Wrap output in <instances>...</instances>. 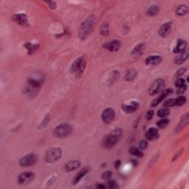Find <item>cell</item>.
<instances>
[{
  "instance_id": "1",
  "label": "cell",
  "mask_w": 189,
  "mask_h": 189,
  "mask_svg": "<svg viewBox=\"0 0 189 189\" xmlns=\"http://www.w3.org/2000/svg\"><path fill=\"white\" fill-rule=\"evenodd\" d=\"M123 131L121 129H116L110 135L105 136L102 140V146L105 149H112L121 138Z\"/></svg>"
},
{
  "instance_id": "2",
  "label": "cell",
  "mask_w": 189,
  "mask_h": 189,
  "mask_svg": "<svg viewBox=\"0 0 189 189\" xmlns=\"http://www.w3.org/2000/svg\"><path fill=\"white\" fill-rule=\"evenodd\" d=\"M94 21H95V17L92 15L87 17V19L81 24L78 34L81 40L84 41L89 36L93 28Z\"/></svg>"
},
{
  "instance_id": "3",
  "label": "cell",
  "mask_w": 189,
  "mask_h": 189,
  "mask_svg": "<svg viewBox=\"0 0 189 189\" xmlns=\"http://www.w3.org/2000/svg\"><path fill=\"white\" fill-rule=\"evenodd\" d=\"M72 127L68 123H61L53 130V135L57 138H64L72 133Z\"/></svg>"
},
{
  "instance_id": "4",
  "label": "cell",
  "mask_w": 189,
  "mask_h": 189,
  "mask_svg": "<svg viewBox=\"0 0 189 189\" xmlns=\"http://www.w3.org/2000/svg\"><path fill=\"white\" fill-rule=\"evenodd\" d=\"M62 155V151L60 148H53L47 151L45 155V161L49 163L56 162L61 158Z\"/></svg>"
},
{
  "instance_id": "5",
  "label": "cell",
  "mask_w": 189,
  "mask_h": 189,
  "mask_svg": "<svg viewBox=\"0 0 189 189\" xmlns=\"http://www.w3.org/2000/svg\"><path fill=\"white\" fill-rule=\"evenodd\" d=\"M37 161V157L34 154H28V155L21 157L19 160V165L21 167L32 166Z\"/></svg>"
},
{
  "instance_id": "6",
  "label": "cell",
  "mask_w": 189,
  "mask_h": 189,
  "mask_svg": "<svg viewBox=\"0 0 189 189\" xmlns=\"http://www.w3.org/2000/svg\"><path fill=\"white\" fill-rule=\"evenodd\" d=\"M164 84H165V81L162 79H157L152 83L151 85L150 89H149V94L150 95H155L161 91V89L163 88Z\"/></svg>"
},
{
  "instance_id": "7",
  "label": "cell",
  "mask_w": 189,
  "mask_h": 189,
  "mask_svg": "<svg viewBox=\"0 0 189 189\" xmlns=\"http://www.w3.org/2000/svg\"><path fill=\"white\" fill-rule=\"evenodd\" d=\"M43 80H44V77H43L42 73L41 72H36L34 73L30 77L28 78V83L32 85L36 86V87H40L41 85L42 84Z\"/></svg>"
},
{
  "instance_id": "8",
  "label": "cell",
  "mask_w": 189,
  "mask_h": 189,
  "mask_svg": "<svg viewBox=\"0 0 189 189\" xmlns=\"http://www.w3.org/2000/svg\"><path fill=\"white\" fill-rule=\"evenodd\" d=\"M115 111L112 108H107L104 109L102 112V120L105 123L108 124L110 122L113 120L114 117H115Z\"/></svg>"
},
{
  "instance_id": "9",
  "label": "cell",
  "mask_w": 189,
  "mask_h": 189,
  "mask_svg": "<svg viewBox=\"0 0 189 189\" xmlns=\"http://www.w3.org/2000/svg\"><path fill=\"white\" fill-rule=\"evenodd\" d=\"M35 177V175L32 172H25V173L21 174L19 176L18 178V183L20 185H23V184H27L29 182L34 180Z\"/></svg>"
},
{
  "instance_id": "10",
  "label": "cell",
  "mask_w": 189,
  "mask_h": 189,
  "mask_svg": "<svg viewBox=\"0 0 189 189\" xmlns=\"http://www.w3.org/2000/svg\"><path fill=\"white\" fill-rule=\"evenodd\" d=\"M12 20L15 21L16 24H19V25L22 26V27H26V26L29 25L27 16L24 14H19L14 15L12 17Z\"/></svg>"
},
{
  "instance_id": "11",
  "label": "cell",
  "mask_w": 189,
  "mask_h": 189,
  "mask_svg": "<svg viewBox=\"0 0 189 189\" xmlns=\"http://www.w3.org/2000/svg\"><path fill=\"white\" fill-rule=\"evenodd\" d=\"M172 92H173V90H172L171 89H170V88L166 89L165 91H163V92H162L161 94H160L158 97L156 98L155 100L152 102V104H151V107H156V106H157L160 102L162 101H163L164 99L167 97V96H168L169 94H171Z\"/></svg>"
},
{
  "instance_id": "12",
  "label": "cell",
  "mask_w": 189,
  "mask_h": 189,
  "mask_svg": "<svg viewBox=\"0 0 189 189\" xmlns=\"http://www.w3.org/2000/svg\"><path fill=\"white\" fill-rule=\"evenodd\" d=\"M145 44L144 43H140V44H138L137 45H136L135 47L133 48L132 51V57L133 59H137V58L140 57V56L143 55V53L145 50Z\"/></svg>"
},
{
  "instance_id": "13",
  "label": "cell",
  "mask_w": 189,
  "mask_h": 189,
  "mask_svg": "<svg viewBox=\"0 0 189 189\" xmlns=\"http://www.w3.org/2000/svg\"><path fill=\"white\" fill-rule=\"evenodd\" d=\"M171 25L172 24L170 21L164 23L161 27H160V29H159V35L161 37H167L168 36V34H170L171 29Z\"/></svg>"
},
{
  "instance_id": "14",
  "label": "cell",
  "mask_w": 189,
  "mask_h": 189,
  "mask_svg": "<svg viewBox=\"0 0 189 189\" xmlns=\"http://www.w3.org/2000/svg\"><path fill=\"white\" fill-rule=\"evenodd\" d=\"M121 47V42L118 40H114L110 41V42L107 43L104 45V47L105 49L108 50L109 51H112V52H115V51H117Z\"/></svg>"
},
{
  "instance_id": "15",
  "label": "cell",
  "mask_w": 189,
  "mask_h": 189,
  "mask_svg": "<svg viewBox=\"0 0 189 189\" xmlns=\"http://www.w3.org/2000/svg\"><path fill=\"white\" fill-rule=\"evenodd\" d=\"M139 107V104L136 101H132L129 104H123L122 106V109L126 113H132L135 112Z\"/></svg>"
},
{
  "instance_id": "16",
  "label": "cell",
  "mask_w": 189,
  "mask_h": 189,
  "mask_svg": "<svg viewBox=\"0 0 189 189\" xmlns=\"http://www.w3.org/2000/svg\"><path fill=\"white\" fill-rule=\"evenodd\" d=\"M186 47H187L186 41L182 40V39H179V40L177 41V44H176V46L173 50L174 53L175 54L181 53L185 51Z\"/></svg>"
},
{
  "instance_id": "17",
  "label": "cell",
  "mask_w": 189,
  "mask_h": 189,
  "mask_svg": "<svg viewBox=\"0 0 189 189\" xmlns=\"http://www.w3.org/2000/svg\"><path fill=\"white\" fill-rule=\"evenodd\" d=\"M162 61V58L159 56H151L146 59V64L149 67L157 66Z\"/></svg>"
},
{
  "instance_id": "18",
  "label": "cell",
  "mask_w": 189,
  "mask_h": 189,
  "mask_svg": "<svg viewBox=\"0 0 189 189\" xmlns=\"http://www.w3.org/2000/svg\"><path fill=\"white\" fill-rule=\"evenodd\" d=\"M39 87L27 83V85L24 88V92L29 96H36L39 92Z\"/></svg>"
},
{
  "instance_id": "19",
  "label": "cell",
  "mask_w": 189,
  "mask_h": 189,
  "mask_svg": "<svg viewBox=\"0 0 189 189\" xmlns=\"http://www.w3.org/2000/svg\"><path fill=\"white\" fill-rule=\"evenodd\" d=\"M146 139H148L149 140H157L159 137V132L156 128L152 127V128H149L148 131L146 133Z\"/></svg>"
},
{
  "instance_id": "20",
  "label": "cell",
  "mask_w": 189,
  "mask_h": 189,
  "mask_svg": "<svg viewBox=\"0 0 189 189\" xmlns=\"http://www.w3.org/2000/svg\"><path fill=\"white\" fill-rule=\"evenodd\" d=\"M81 165V162L79 160H72V161L68 162L64 166V169L67 172L72 171L78 168Z\"/></svg>"
},
{
  "instance_id": "21",
  "label": "cell",
  "mask_w": 189,
  "mask_h": 189,
  "mask_svg": "<svg viewBox=\"0 0 189 189\" xmlns=\"http://www.w3.org/2000/svg\"><path fill=\"white\" fill-rule=\"evenodd\" d=\"M89 168H88V167H85V168L81 169L80 171H79L78 173L75 175V177H74V180H73V181H72V182H73V185H75V184H77L78 182H79V181H80L81 179H82L83 177H84V176H85L88 172H89Z\"/></svg>"
},
{
  "instance_id": "22",
  "label": "cell",
  "mask_w": 189,
  "mask_h": 189,
  "mask_svg": "<svg viewBox=\"0 0 189 189\" xmlns=\"http://www.w3.org/2000/svg\"><path fill=\"white\" fill-rule=\"evenodd\" d=\"M188 53L187 51H184V52L180 53V55L177 56L175 58V63L176 64H181L183 62H185V61L188 59Z\"/></svg>"
},
{
  "instance_id": "23",
  "label": "cell",
  "mask_w": 189,
  "mask_h": 189,
  "mask_svg": "<svg viewBox=\"0 0 189 189\" xmlns=\"http://www.w3.org/2000/svg\"><path fill=\"white\" fill-rule=\"evenodd\" d=\"M136 77H137V70L135 69H129L128 72H127L125 77H124V79L127 81H132L134 79H135Z\"/></svg>"
},
{
  "instance_id": "24",
  "label": "cell",
  "mask_w": 189,
  "mask_h": 189,
  "mask_svg": "<svg viewBox=\"0 0 189 189\" xmlns=\"http://www.w3.org/2000/svg\"><path fill=\"white\" fill-rule=\"evenodd\" d=\"M189 11V8L187 5H180L176 10V14L177 16H185V15L188 14Z\"/></svg>"
},
{
  "instance_id": "25",
  "label": "cell",
  "mask_w": 189,
  "mask_h": 189,
  "mask_svg": "<svg viewBox=\"0 0 189 189\" xmlns=\"http://www.w3.org/2000/svg\"><path fill=\"white\" fill-rule=\"evenodd\" d=\"M119 75H120V73H119L118 71L114 70L113 72L111 73L110 75H109L108 81H107V84H108L109 85L114 84V83L117 80V78H119Z\"/></svg>"
},
{
  "instance_id": "26",
  "label": "cell",
  "mask_w": 189,
  "mask_h": 189,
  "mask_svg": "<svg viewBox=\"0 0 189 189\" xmlns=\"http://www.w3.org/2000/svg\"><path fill=\"white\" fill-rule=\"evenodd\" d=\"M24 46L27 49L28 54H33L35 51L37 50V49L39 47V45L31 44V43H26Z\"/></svg>"
},
{
  "instance_id": "27",
  "label": "cell",
  "mask_w": 189,
  "mask_h": 189,
  "mask_svg": "<svg viewBox=\"0 0 189 189\" xmlns=\"http://www.w3.org/2000/svg\"><path fill=\"white\" fill-rule=\"evenodd\" d=\"M82 58H83V56L82 57L78 58V59L74 61L73 64L71 65L70 72H72V73H74V72H75L76 73V72H77L78 69L79 65H80V64H81V60H82Z\"/></svg>"
},
{
  "instance_id": "28",
  "label": "cell",
  "mask_w": 189,
  "mask_h": 189,
  "mask_svg": "<svg viewBox=\"0 0 189 189\" xmlns=\"http://www.w3.org/2000/svg\"><path fill=\"white\" fill-rule=\"evenodd\" d=\"M86 64H87V63H86V60L84 59V57H83L82 60H81V61L80 65H79L78 69V71L76 72V75H77L78 77H80L81 75L83 74L84 69H85V67H86Z\"/></svg>"
},
{
  "instance_id": "29",
  "label": "cell",
  "mask_w": 189,
  "mask_h": 189,
  "mask_svg": "<svg viewBox=\"0 0 189 189\" xmlns=\"http://www.w3.org/2000/svg\"><path fill=\"white\" fill-rule=\"evenodd\" d=\"M129 152L131 154V155L136 156V157H143V152L140 150V149L136 148V147H134V146L131 147V148L129 149Z\"/></svg>"
},
{
  "instance_id": "30",
  "label": "cell",
  "mask_w": 189,
  "mask_h": 189,
  "mask_svg": "<svg viewBox=\"0 0 189 189\" xmlns=\"http://www.w3.org/2000/svg\"><path fill=\"white\" fill-rule=\"evenodd\" d=\"M170 114V109L168 108H162L159 109L158 112H157V116L162 118H165V117Z\"/></svg>"
},
{
  "instance_id": "31",
  "label": "cell",
  "mask_w": 189,
  "mask_h": 189,
  "mask_svg": "<svg viewBox=\"0 0 189 189\" xmlns=\"http://www.w3.org/2000/svg\"><path fill=\"white\" fill-rule=\"evenodd\" d=\"M159 11H160V8L157 5H152V7H150L149 8V10L147 11V14H148L149 16H156L157 14L159 13Z\"/></svg>"
},
{
  "instance_id": "32",
  "label": "cell",
  "mask_w": 189,
  "mask_h": 189,
  "mask_svg": "<svg viewBox=\"0 0 189 189\" xmlns=\"http://www.w3.org/2000/svg\"><path fill=\"white\" fill-rule=\"evenodd\" d=\"M169 123V120L166 118H164V119H161V120H158L157 123V126L159 127L160 129H164L165 127H168Z\"/></svg>"
},
{
  "instance_id": "33",
  "label": "cell",
  "mask_w": 189,
  "mask_h": 189,
  "mask_svg": "<svg viewBox=\"0 0 189 189\" xmlns=\"http://www.w3.org/2000/svg\"><path fill=\"white\" fill-rule=\"evenodd\" d=\"M176 101V106H178V107H180V106L184 105V104L186 103V98L185 96H179L177 98L175 99Z\"/></svg>"
},
{
  "instance_id": "34",
  "label": "cell",
  "mask_w": 189,
  "mask_h": 189,
  "mask_svg": "<svg viewBox=\"0 0 189 189\" xmlns=\"http://www.w3.org/2000/svg\"><path fill=\"white\" fill-rule=\"evenodd\" d=\"M175 106H176L175 99H168L163 103V107L165 108H169V107H175Z\"/></svg>"
},
{
  "instance_id": "35",
  "label": "cell",
  "mask_w": 189,
  "mask_h": 189,
  "mask_svg": "<svg viewBox=\"0 0 189 189\" xmlns=\"http://www.w3.org/2000/svg\"><path fill=\"white\" fill-rule=\"evenodd\" d=\"M50 120V115H47L45 116V117H44V118L43 119L42 121L41 122L40 125H39V129H40L44 128V127H45L46 126H47L48 124V123H49Z\"/></svg>"
},
{
  "instance_id": "36",
  "label": "cell",
  "mask_w": 189,
  "mask_h": 189,
  "mask_svg": "<svg viewBox=\"0 0 189 189\" xmlns=\"http://www.w3.org/2000/svg\"><path fill=\"white\" fill-rule=\"evenodd\" d=\"M101 30V34L103 36H107L109 34V27L107 24H102L101 27L100 28Z\"/></svg>"
},
{
  "instance_id": "37",
  "label": "cell",
  "mask_w": 189,
  "mask_h": 189,
  "mask_svg": "<svg viewBox=\"0 0 189 189\" xmlns=\"http://www.w3.org/2000/svg\"><path fill=\"white\" fill-rule=\"evenodd\" d=\"M112 175V171H105L102 175V179L104 180H107L111 178Z\"/></svg>"
},
{
  "instance_id": "38",
  "label": "cell",
  "mask_w": 189,
  "mask_h": 189,
  "mask_svg": "<svg viewBox=\"0 0 189 189\" xmlns=\"http://www.w3.org/2000/svg\"><path fill=\"white\" fill-rule=\"evenodd\" d=\"M185 79L180 78V79H178V80H177L175 82V87H177V88H179V87H182V86L185 85Z\"/></svg>"
},
{
  "instance_id": "39",
  "label": "cell",
  "mask_w": 189,
  "mask_h": 189,
  "mask_svg": "<svg viewBox=\"0 0 189 189\" xmlns=\"http://www.w3.org/2000/svg\"><path fill=\"white\" fill-rule=\"evenodd\" d=\"M108 187L111 189H117L118 188V185H117L115 181L114 180H110L108 182Z\"/></svg>"
},
{
  "instance_id": "40",
  "label": "cell",
  "mask_w": 189,
  "mask_h": 189,
  "mask_svg": "<svg viewBox=\"0 0 189 189\" xmlns=\"http://www.w3.org/2000/svg\"><path fill=\"white\" fill-rule=\"evenodd\" d=\"M187 86L185 85H183L182 86V87H179L178 88V89H177V94H183L184 92H185V91L187 90Z\"/></svg>"
},
{
  "instance_id": "41",
  "label": "cell",
  "mask_w": 189,
  "mask_h": 189,
  "mask_svg": "<svg viewBox=\"0 0 189 189\" xmlns=\"http://www.w3.org/2000/svg\"><path fill=\"white\" fill-rule=\"evenodd\" d=\"M153 115H154V111H152V110L148 111L145 115L146 120H151V119L152 118V117H153Z\"/></svg>"
},
{
  "instance_id": "42",
  "label": "cell",
  "mask_w": 189,
  "mask_h": 189,
  "mask_svg": "<svg viewBox=\"0 0 189 189\" xmlns=\"http://www.w3.org/2000/svg\"><path fill=\"white\" fill-rule=\"evenodd\" d=\"M139 147L142 150H144V149H146L148 147V142L146 141V140H142V141H140V144H139Z\"/></svg>"
},
{
  "instance_id": "43",
  "label": "cell",
  "mask_w": 189,
  "mask_h": 189,
  "mask_svg": "<svg viewBox=\"0 0 189 189\" xmlns=\"http://www.w3.org/2000/svg\"><path fill=\"white\" fill-rule=\"evenodd\" d=\"M186 70H187L186 68H182V69H180L177 71V73H176V76H177V77H180V76H182V75L185 73Z\"/></svg>"
},
{
  "instance_id": "44",
  "label": "cell",
  "mask_w": 189,
  "mask_h": 189,
  "mask_svg": "<svg viewBox=\"0 0 189 189\" xmlns=\"http://www.w3.org/2000/svg\"><path fill=\"white\" fill-rule=\"evenodd\" d=\"M47 4L49 5V7L51 9H56V3L53 1L47 2Z\"/></svg>"
},
{
  "instance_id": "45",
  "label": "cell",
  "mask_w": 189,
  "mask_h": 189,
  "mask_svg": "<svg viewBox=\"0 0 189 189\" xmlns=\"http://www.w3.org/2000/svg\"><path fill=\"white\" fill-rule=\"evenodd\" d=\"M120 165H121V162H120V160H117V161L115 162V168L116 169H118L119 168H120Z\"/></svg>"
},
{
  "instance_id": "46",
  "label": "cell",
  "mask_w": 189,
  "mask_h": 189,
  "mask_svg": "<svg viewBox=\"0 0 189 189\" xmlns=\"http://www.w3.org/2000/svg\"><path fill=\"white\" fill-rule=\"evenodd\" d=\"M97 188H101V189H105L106 188H107V186H106V185H102V184H99V185H97Z\"/></svg>"
},
{
  "instance_id": "47",
  "label": "cell",
  "mask_w": 189,
  "mask_h": 189,
  "mask_svg": "<svg viewBox=\"0 0 189 189\" xmlns=\"http://www.w3.org/2000/svg\"><path fill=\"white\" fill-rule=\"evenodd\" d=\"M132 162H133V164H134V165H135H135H137V162L136 161V160H134V159H132Z\"/></svg>"
}]
</instances>
